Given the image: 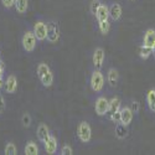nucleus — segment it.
<instances>
[{
	"mask_svg": "<svg viewBox=\"0 0 155 155\" xmlns=\"http://www.w3.org/2000/svg\"><path fill=\"white\" fill-rule=\"evenodd\" d=\"M37 76H38V78H40L41 83L44 87H51L54 83V73L52 71L50 70L48 67V64L47 63H38V66H37Z\"/></svg>",
	"mask_w": 155,
	"mask_h": 155,
	"instance_id": "nucleus-1",
	"label": "nucleus"
},
{
	"mask_svg": "<svg viewBox=\"0 0 155 155\" xmlns=\"http://www.w3.org/2000/svg\"><path fill=\"white\" fill-rule=\"evenodd\" d=\"M89 84L93 92H101L103 87H104V77H103L101 70H94L91 74V80H89Z\"/></svg>",
	"mask_w": 155,
	"mask_h": 155,
	"instance_id": "nucleus-2",
	"label": "nucleus"
},
{
	"mask_svg": "<svg viewBox=\"0 0 155 155\" xmlns=\"http://www.w3.org/2000/svg\"><path fill=\"white\" fill-rule=\"evenodd\" d=\"M36 41H37V38H36L34 31H25L21 44H22V47L26 52H32L36 47Z\"/></svg>",
	"mask_w": 155,
	"mask_h": 155,
	"instance_id": "nucleus-3",
	"label": "nucleus"
},
{
	"mask_svg": "<svg viewBox=\"0 0 155 155\" xmlns=\"http://www.w3.org/2000/svg\"><path fill=\"white\" fill-rule=\"evenodd\" d=\"M77 135L82 143H88L92 138V129L87 122H81L77 127Z\"/></svg>",
	"mask_w": 155,
	"mask_h": 155,
	"instance_id": "nucleus-4",
	"label": "nucleus"
},
{
	"mask_svg": "<svg viewBox=\"0 0 155 155\" xmlns=\"http://www.w3.org/2000/svg\"><path fill=\"white\" fill-rule=\"evenodd\" d=\"M60 28H58V24L55 21H50L47 22V41L50 44H56L60 40Z\"/></svg>",
	"mask_w": 155,
	"mask_h": 155,
	"instance_id": "nucleus-5",
	"label": "nucleus"
},
{
	"mask_svg": "<svg viewBox=\"0 0 155 155\" xmlns=\"http://www.w3.org/2000/svg\"><path fill=\"white\" fill-rule=\"evenodd\" d=\"M34 34L37 38V41H44L47 38V24L44 21H37L34 25Z\"/></svg>",
	"mask_w": 155,
	"mask_h": 155,
	"instance_id": "nucleus-6",
	"label": "nucleus"
},
{
	"mask_svg": "<svg viewBox=\"0 0 155 155\" xmlns=\"http://www.w3.org/2000/svg\"><path fill=\"white\" fill-rule=\"evenodd\" d=\"M104 50L102 47H97L93 52V57H92V63L94 66V70H101L103 67V63H104Z\"/></svg>",
	"mask_w": 155,
	"mask_h": 155,
	"instance_id": "nucleus-7",
	"label": "nucleus"
},
{
	"mask_svg": "<svg viewBox=\"0 0 155 155\" xmlns=\"http://www.w3.org/2000/svg\"><path fill=\"white\" fill-rule=\"evenodd\" d=\"M108 107H109V101L106 97H99L96 101L94 109H96V113L99 115V117H102V115H106L108 113Z\"/></svg>",
	"mask_w": 155,
	"mask_h": 155,
	"instance_id": "nucleus-8",
	"label": "nucleus"
},
{
	"mask_svg": "<svg viewBox=\"0 0 155 155\" xmlns=\"http://www.w3.org/2000/svg\"><path fill=\"white\" fill-rule=\"evenodd\" d=\"M133 117H134V113L132 112V109L129 108V106L127 107H123L120 108V123L124 124V125H129L133 120Z\"/></svg>",
	"mask_w": 155,
	"mask_h": 155,
	"instance_id": "nucleus-9",
	"label": "nucleus"
},
{
	"mask_svg": "<svg viewBox=\"0 0 155 155\" xmlns=\"http://www.w3.org/2000/svg\"><path fill=\"white\" fill-rule=\"evenodd\" d=\"M44 147H45V151H46L47 154H50V155H51V154H56L57 147H58L57 139H56L54 135H50V137L45 140Z\"/></svg>",
	"mask_w": 155,
	"mask_h": 155,
	"instance_id": "nucleus-10",
	"label": "nucleus"
},
{
	"mask_svg": "<svg viewBox=\"0 0 155 155\" xmlns=\"http://www.w3.org/2000/svg\"><path fill=\"white\" fill-rule=\"evenodd\" d=\"M4 88H5L6 93H10V94L15 93L18 91V80L14 74H10L6 78V81L4 83Z\"/></svg>",
	"mask_w": 155,
	"mask_h": 155,
	"instance_id": "nucleus-11",
	"label": "nucleus"
},
{
	"mask_svg": "<svg viewBox=\"0 0 155 155\" xmlns=\"http://www.w3.org/2000/svg\"><path fill=\"white\" fill-rule=\"evenodd\" d=\"M109 18L113 20V21H118V20H120V18H122V6H120V4H118V3H112L109 6Z\"/></svg>",
	"mask_w": 155,
	"mask_h": 155,
	"instance_id": "nucleus-12",
	"label": "nucleus"
},
{
	"mask_svg": "<svg viewBox=\"0 0 155 155\" xmlns=\"http://www.w3.org/2000/svg\"><path fill=\"white\" fill-rule=\"evenodd\" d=\"M96 18H97L98 22L109 20V8L106 4H101V6H99V9L97 11V14H96Z\"/></svg>",
	"mask_w": 155,
	"mask_h": 155,
	"instance_id": "nucleus-13",
	"label": "nucleus"
},
{
	"mask_svg": "<svg viewBox=\"0 0 155 155\" xmlns=\"http://www.w3.org/2000/svg\"><path fill=\"white\" fill-rule=\"evenodd\" d=\"M118 81H119V73L115 68H109L108 72H107V82L108 84L114 88L115 86L118 84Z\"/></svg>",
	"mask_w": 155,
	"mask_h": 155,
	"instance_id": "nucleus-14",
	"label": "nucleus"
},
{
	"mask_svg": "<svg viewBox=\"0 0 155 155\" xmlns=\"http://www.w3.org/2000/svg\"><path fill=\"white\" fill-rule=\"evenodd\" d=\"M50 130H48V127L45 123H41L37 128V138L41 143H45V140L50 137Z\"/></svg>",
	"mask_w": 155,
	"mask_h": 155,
	"instance_id": "nucleus-15",
	"label": "nucleus"
},
{
	"mask_svg": "<svg viewBox=\"0 0 155 155\" xmlns=\"http://www.w3.org/2000/svg\"><path fill=\"white\" fill-rule=\"evenodd\" d=\"M145 46H149V47H153V45L155 44V30L154 29H148L145 30L144 32V42H143Z\"/></svg>",
	"mask_w": 155,
	"mask_h": 155,
	"instance_id": "nucleus-16",
	"label": "nucleus"
},
{
	"mask_svg": "<svg viewBox=\"0 0 155 155\" xmlns=\"http://www.w3.org/2000/svg\"><path fill=\"white\" fill-rule=\"evenodd\" d=\"M120 99L118 98V97H113L110 101H109V107H108V115L110 117V115L113 114V113H115V112H118L119 109H120Z\"/></svg>",
	"mask_w": 155,
	"mask_h": 155,
	"instance_id": "nucleus-17",
	"label": "nucleus"
},
{
	"mask_svg": "<svg viewBox=\"0 0 155 155\" xmlns=\"http://www.w3.org/2000/svg\"><path fill=\"white\" fill-rule=\"evenodd\" d=\"M153 55V50L149 46H145L144 44L139 46V56L141 60H148Z\"/></svg>",
	"mask_w": 155,
	"mask_h": 155,
	"instance_id": "nucleus-18",
	"label": "nucleus"
},
{
	"mask_svg": "<svg viewBox=\"0 0 155 155\" xmlns=\"http://www.w3.org/2000/svg\"><path fill=\"white\" fill-rule=\"evenodd\" d=\"M29 8V0H15V9L19 14H25Z\"/></svg>",
	"mask_w": 155,
	"mask_h": 155,
	"instance_id": "nucleus-19",
	"label": "nucleus"
},
{
	"mask_svg": "<svg viewBox=\"0 0 155 155\" xmlns=\"http://www.w3.org/2000/svg\"><path fill=\"white\" fill-rule=\"evenodd\" d=\"M127 135H128L127 125H124L122 123H118L117 127H115V137H117L118 139H124Z\"/></svg>",
	"mask_w": 155,
	"mask_h": 155,
	"instance_id": "nucleus-20",
	"label": "nucleus"
},
{
	"mask_svg": "<svg viewBox=\"0 0 155 155\" xmlns=\"http://www.w3.org/2000/svg\"><path fill=\"white\" fill-rule=\"evenodd\" d=\"M147 103L150 110L154 112V107H155V88H150L148 93H147Z\"/></svg>",
	"mask_w": 155,
	"mask_h": 155,
	"instance_id": "nucleus-21",
	"label": "nucleus"
},
{
	"mask_svg": "<svg viewBox=\"0 0 155 155\" xmlns=\"http://www.w3.org/2000/svg\"><path fill=\"white\" fill-rule=\"evenodd\" d=\"M25 154L26 155H37L38 154V147L35 141H29L25 147Z\"/></svg>",
	"mask_w": 155,
	"mask_h": 155,
	"instance_id": "nucleus-22",
	"label": "nucleus"
},
{
	"mask_svg": "<svg viewBox=\"0 0 155 155\" xmlns=\"http://www.w3.org/2000/svg\"><path fill=\"white\" fill-rule=\"evenodd\" d=\"M98 28H99V31L102 34H108L109 29H110V24H109V20L107 21H102V22H98Z\"/></svg>",
	"mask_w": 155,
	"mask_h": 155,
	"instance_id": "nucleus-23",
	"label": "nucleus"
},
{
	"mask_svg": "<svg viewBox=\"0 0 155 155\" xmlns=\"http://www.w3.org/2000/svg\"><path fill=\"white\" fill-rule=\"evenodd\" d=\"M5 154L6 155H16L18 154V149H16V147H15L14 143L6 144V147H5Z\"/></svg>",
	"mask_w": 155,
	"mask_h": 155,
	"instance_id": "nucleus-24",
	"label": "nucleus"
},
{
	"mask_svg": "<svg viewBox=\"0 0 155 155\" xmlns=\"http://www.w3.org/2000/svg\"><path fill=\"white\" fill-rule=\"evenodd\" d=\"M99 6H101V2H99V0H92V2H91V6H89V10H91V12H92L93 15L97 14Z\"/></svg>",
	"mask_w": 155,
	"mask_h": 155,
	"instance_id": "nucleus-25",
	"label": "nucleus"
},
{
	"mask_svg": "<svg viewBox=\"0 0 155 155\" xmlns=\"http://www.w3.org/2000/svg\"><path fill=\"white\" fill-rule=\"evenodd\" d=\"M129 108L132 109V112L134 113V114H138L139 113V110H140V103L138 102V101H132L130 102V104H129Z\"/></svg>",
	"mask_w": 155,
	"mask_h": 155,
	"instance_id": "nucleus-26",
	"label": "nucleus"
},
{
	"mask_svg": "<svg viewBox=\"0 0 155 155\" xmlns=\"http://www.w3.org/2000/svg\"><path fill=\"white\" fill-rule=\"evenodd\" d=\"M21 123L25 128H29L30 124H31V117H30V114L29 113H25L22 115V118H21Z\"/></svg>",
	"mask_w": 155,
	"mask_h": 155,
	"instance_id": "nucleus-27",
	"label": "nucleus"
},
{
	"mask_svg": "<svg viewBox=\"0 0 155 155\" xmlns=\"http://www.w3.org/2000/svg\"><path fill=\"white\" fill-rule=\"evenodd\" d=\"M61 155H71V154H73V150H72V148L70 147V145H63L62 148H61V153H60Z\"/></svg>",
	"mask_w": 155,
	"mask_h": 155,
	"instance_id": "nucleus-28",
	"label": "nucleus"
},
{
	"mask_svg": "<svg viewBox=\"0 0 155 155\" xmlns=\"http://www.w3.org/2000/svg\"><path fill=\"white\" fill-rule=\"evenodd\" d=\"M110 119L114 122V123H120V109L118 112H115L110 115Z\"/></svg>",
	"mask_w": 155,
	"mask_h": 155,
	"instance_id": "nucleus-29",
	"label": "nucleus"
},
{
	"mask_svg": "<svg viewBox=\"0 0 155 155\" xmlns=\"http://www.w3.org/2000/svg\"><path fill=\"white\" fill-rule=\"evenodd\" d=\"M2 3H3L4 8H6V9L15 6V0H2Z\"/></svg>",
	"mask_w": 155,
	"mask_h": 155,
	"instance_id": "nucleus-30",
	"label": "nucleus"
},
{
	"mask_svg": "<svg viewBox=\"0 0 155 155\" xmlns=\"http://www.w3.org/2000/svg\"><path fill=\"white\" fill-rule=\"evenodd\" d=\"M5 108H6V106H5V99H4V97L0 94V114H3L4 112H5Z\"/></svg>",
	"mask_w": 155,
	"mask_h": 155,
	"instance_id": "nucleus-31",
	"label": "nucleus"
},
{
	"mask_svg": "<svg viewBox=\"0 0 155 155\" xmlns=\"http://www.w3.org/2000/svg\"><path fill=\"white\" fill-rule=\"evenodd\" d=\"M4 70H5V66H4V63H3V61H2V60H0V74H3Z\"/></svg>",
	"mask_w": 155,
	"mask_h": 155,
	"instance_id": "nucleus-32",
	"label": "nucleus"
},
{
	"mask_svg": "<svg viewBox=\"0 0 155 155\" xmlns=\"http://www.w3.org/2000/svg\"><path fill=\"white\" fill-rule=\"evenodd\" d=\"M4 83H5V81L3 80V74H0V89L4 87Z\"/></svg>",
	"mask_w": 155,
	"mask_h": 155,
	"instance_id": "nucleus-33",
	"label": "nucleus"
},
{
	"mask_svg": "<svg viewBox=\"0 0 155 155\" xmlns=\"http://www.w3.org/2000/svg\"><path fill=\"white\" fill-rule=\"evenodd\" d=\"M151 50H153V56L155 57V44L153 45V47H151Z\"/></svg>",
	"mask_w": 155,
	"mask_h": 155,
	"instance_id": "nucleus-34",
	"label": "nucleus"
},
{
	"mask_svg": "<svg viewBox=\"0 0 155 155\" xmlns=\"http://www.w3.org/2000/svg\"><path fill=\"white\" fill-rule=\"evenodd\" d=\"M154 112H155V107H154Z\"/></svg>",
	"mask_w": 155,
	"mask_h": 155,
	"instance_id": "nucleus-35",
	"label": "nucleus"
}]
</instances>
